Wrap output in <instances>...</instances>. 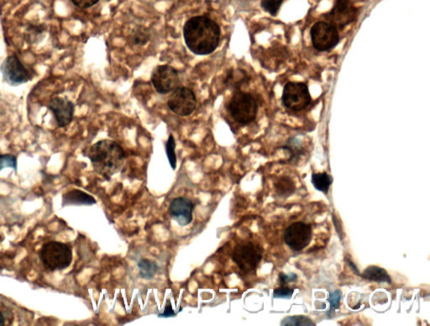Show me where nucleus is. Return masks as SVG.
I'll use <instances>...</instances> for the list:
<instances>
[{
    "instance_id": "obj_10",
    "label": "nucleus",
    "mask_w": 430,
    "mask_h": 326,
    "mask_svg": "<svg viewBox=\"0 0 430 326\" xmlns=\"http://www.w3.org/2000/svg\"><path fill=\"white\" fill-rule=\"evenodd\" d=\"M167 105L174 114L187 117L195 110L197 106L195 93L189 88H178L168 99Z\"/></svg>"
},
{
    "instance_id": "obj_30",
    "label": "nucleus",
    "mask_w": 430,
    "mask_h": 326,
    "mask_svg": "<svg viewBox=\"0 0 430 326\" xmlns=\"http://www.w3.org/2000/svg\"><path fill=\"white\" fill-rule=\"evenodd\" d=\"M73 5L80 9H88L95 5L99 0H71Z\"/></svg>"
},
{
    "instance_id": "obj_15",
    "label": "nucleus",
    "mask_w": 430,
    "mask_h": 326,
    "mask_svg": "<svg viewBox=\"0 0 430 326\" xmlns=\"http://www.w3.org/2000/svg\"><path fill=\"white\" fill-rule=\"evenodd\" d=\"M250 81V77L246 71L241 68H231L226 71L223 84L226 88L233 90L235 92L248 85Z\"/></svg>"
},
{
    "instance_id": "obj_25",
    "label": "nucleus",
    "mask_w": 430,
    "mask_h": 326,
    "mask_svg": "<svg viewBox=\"0 0 430 326\" xmlns=\"http://www.w3.org/2000/svg\"><path fill=\"white\" fill-rule=\"evenodd\" d=\"M284 0H261V6L265 12L272 16H276Z\"/></svg>"
},
{
    "instance_id": "obj_17",
    "label": "nucleus",
    "mask_w": 430,
    "mask_h": 326,
    "mask_svg": "<svg viewBox=\"0 0 430 326\" xmlns=\"http://www.w3.org/2000/svg\"><path fill=\"white\" fill-rule=\"evenodd\" d=\"M47 32V27L46 25L29 23L25 29V39L29 44H39L46 37Z\"/></svg>"
},
{
    "instance_id": "obj_16",
    "label": "nucleus",
    "mask_w": 430,
    "mask_h": 326,
    "mask_svg": "<svg viewBox=\"0 0 430 326\" xmlns=\"http://www.w3.org/2000/svg\"><path fill=\"white\" fill-rule=\"evenodd\" d=\"M96 203L95 197L80 190H71L62 196V207H66V205H93Z\"/></svg>"
},
{
    "instance_id": "obj_24",
    "label": "nucleus",
    "mask_w": 430,
    "mask_h": 326,
    "mask_svg": "<svg viewBox=\"0 0 430 326\" xmlns=\"http://www.w3.org/2000/svg\"><path fill=\"white\" fill-rule=\"evenodd\" d=\"M176 141L173 134H170L166 144V153L168 161L174 171L177 168V155H176Z\"/></svg>"
},
{
    "instance_id": "obj_9",
    "label": "nucleus",
    "mask_w": 430,
    "mask_h": 326,
    "mask_svg": "<svg viewBox=\"0 0 430 326\" xmlns=\"http://www.w3.org/2000/svg\"><path fill=\"white\" fill-rule=\"evenodd\" d=\"M359 9L351 0H335L334 6L329 12L323 14L325 21L334 25L339 31H343L346 26L357 20Z\"/></svg>"
},
{
    "instance_id": "obj_4",
    "label": "nucleus",
    "mask_w": 430,
    "mask_h": 326,
    "mask_svg": "<svg viewBox=\"0 0 430 326\" xmlns=\"http://www.w3.org/2000/svg\"><path fill=\"white\" fill-rule=\"evenodd\" d=\"M40 260L48 271H62L69 267L73 262V250L69 245L61 242L45 243L40 250Z\"/></svg>"
},
{
    "instance_id": "obj_20",
    "label": "nucleus",
    "mask_w": 430,
    "mask_h": 326,
    "mask_svg": "<svg viewBox=\"0 0 430 326\" xmlns=\"http://www.w3.org/2000/svg\"><path fill=\"white\" fill-rule=\"evenodd\" d=\"M284 151L289 152L290 161H297L304 155V148H302V141L296 137H291L287 140L286 145L282 147Z\"/></svg>"
},
{
    "instance_id": "obj_18",
    "label": "nucleus",
    "mask_w": 430,
    "mask_h": 326,
    "mask_svg": "<svg viewBox=\"0 0 430 326\" xmlns=\"http://www.w3.org/2000/svg\"><path fill=\"white\" fill-rule=\"evenodd\" d=\"M361 276L363 279L374 282L392 284V279L387 272L377 266H369Z\"/></svg>"
},
{
    "instance_id": "obj_29",
    "label": "nucleus",
    "mask_w": 430,
    "mask_h": 326,
    "mask_svg": "<svg viewBox=\"0 0 430 326\" xmlns=\"http://www.w3.org/2000/svg\"><path fill=\"white\" fill-rule=\"evenodd\" d=\"M342 294L339 290H336L334 293L330 294L329 301H330L331 310H335L339 309L340 299H342Z\"/></svg>"
},
{
    "instance_id": "obj_13",
    "label": "nucleus",
    "mask_w": 430,
    "mask_h": 326,
    "mask_svg": "<svg viewBox=\"0 0 430 326\" xmlns=\"http://www.w3.org/2000/svg\"><path fill=\"white\" fill-rule=\"evenodd\" d=\"M58 127H66L73 122L75 105L67 97H55L47 105Z\"/></svg>"
},
{
    "instance_id": "obj_6",
    "label": "nucleus",
    "mask_w": 430,
    "mask_h": 326,
    "mask_svg": "<svg viewBox=\"0 0 430 326\" xmlns=\"http://www.w3.org/2000/svg\"><path fill=\"white\" fill-rule=\"evenodd\" d=\"M282 102L291 111L301 112L312 103L308 85L304 82H289L284 86Z\"/></svg>"
},
{
    "instance_id": "obj_14",
    "label": "nucleus",
    "mask_w": 430,
    "mask_h": 326,
    "mask_svg": "<svg viewBox=\"0 0 430 326\" xmlns=\"http://www.w3.org/2000/svg\"><path fill=\"white\" fill-rule=\"evenodd\" d=\"M194 204L187 197H177L171 201L168 213L179 226H189L193 219Z\"/></svg>"
},
{
    "instance_id": "obj_28",
    "label": "nucleus",
    "mask_w": 430,
    "mask_h": 326,
    "mask_svg": "<svg viewBox=\"0 0 430 326\" xmlns=\"http://www.w3.org/2000/svg\"><path fill=\"white\" fill-rule=\"evenodd\" d=\"M294 290L287 287H281L274 290V298L276 299H290L294 294Z\"/></svg>"
},
{
    "instance_id": "obj_1",
    "label": "nucleus",
    "mask_w": 430,
    "mask_h": 326,
    "mask_svg": "<svg viewBox=\"0 0 430 326\" xmlns=\"http://www.w3.org/2000/svg\"><path fill=\"white\" fill-rule=\"evenodd\" d=\"M186 46L197 55L213 53L218 47L220 28L218 24L207 16L189 18L183 27Z\"/></svg>"
},
{
    "instance_id": "obj_22",
    "label": "nucleus",
    "mask_w": 430,
    "mask_h": 326,
    "mask_svg": "<svg viewBox=\"0 0 430 326\" xmlns=\"http://www.w3.org/2000/svg\"><path fill=\"white\" fill-rule=\"evenodd\" d=\"M332 181L331 176L328 175L326 172L312 175V184L313 187L325 195L328 194Z\"/></svg>"
},
{
    "instance_id": "obj_23",
    "label": "nucleus",
    "mask_w": 430,
    "mask_h": 326,
    "mask_svg": "<svg viewBox=\"0 0 430 326\" xmlns=\"http://www.w3.org/2000/svg\"><path fill=\"white\" fill-rule=\"evenodd\" d=\"M276 194L280 197L291 196L295 191V185L293 181L289 177H282L275 184Z\"/></svg>"
},
{
    "instance_id": "obj_8",
    "label": "nucleus",
    "mask_w": 430,
    "mask_h": 326,
    "mask_svg": "<svg viewBox=\"0 0 430 326\" xmlns=\"http://www.w3.org/2000/svg\"><path fill=\"white\" fill-rule=\"evenodd\" d=\"M0 73L2 74L3 82L11 87H19L28 84L33 78L32 74L16 54L7 56L3 60L0 66Z\"/></svg>"
},
{
    "instance_id": "obj_33",
    "label": "nucleus",
    "mask_w": 430,
    "mask_h": 326,
    "mask_svg": "<svg viewBox=\"0 0 430 326\" xmlns=\"http://www.w3.org/2000/svg\"><path fill=\"white\" fill-rule=\"evenodd\" d=\"M346 262H347L348 265L350 266V268H351V269H353L354 273H356V275H360V273H359V271H358V268H357V266L355 265V264L353 263V261H350L349 260H346Z\"/></svg>"
},
{
    "instance_id": "obj_31",
    "label": "nucleus",
    "mask_w": 430,
    "mask_h": 326,
    "mask_svg": "<svg viewBox=\"0 0 430 326\" xmlns=\"http://www.w3.org/2000/svg\"><path fill=\"white\" fill-rule=\"evenodd\" d=\"M298 278L297 275L295 273H291V275H284V273H280L279 281L282 286H285L287 283L294 282Z\"/></svg>"
},
{
    "instance_id": "obj_7",
    "label": "nucleus",
    "mask_w": 430,
    "mask_h": 326,
    "mask_svg": "<svg viewBox=\"0 0 430 326\" xmlns=\"http://www.w3.org/2000/svg\"><path fill=\"white\" fill-rule=\"evenodd\" d=\"M263 250L252 242L239 243L232 253V260L241 271L248 273L256 271L263 260Z\"/></svg>"
},
{
    "instance_id": "obj_34",
    "label": "nucleus",
    "mask_w": 430,
    "mask_h": 326,
    "mask_svg": "<svg viewBox=\"0 0 430 326\" xmlns=\"http://www.w3.org/2000/svg\"><path fill=\"white\" fill-rule=\"evenodd\" d=\"M5 325V318L3 316V314L0 311V326Z\"/></svg>"
},
{
    "instance_id": "obj_5",
    "label": "nucleus",
    "mask_w": 430,
    "mask_h": 326,
    "mask_svg": "<svg viewBox=\"0 0 430 326\" xmlns=\"http://www.w3.org/2000/svg\"><path fill=\"white\" fill-rule=\"evenodd\" d=\"M313 47L320 52L331 51L339 43V31L327 21H318L310 29Z\"/></svg>"
},
{
    "instance_id": "obj_27",
    "label": "nucleus",
    "mask_w": 430,
    "mask_h": 326,
    "mask_svg": "<svg viewBox=\"0 0 430 326\" xmlns=\"http://www.w3.org/2000/svg\"><path fill=\"white\" fill-rule=\"evenodd\" d=\"M283 325H315L309 318L304 316H294L284 318Z\"/></svg>"
},
{
    "instance_id": "obj_12",
    "label": "nucleus",
    "mask_w": 430,
    "mask_h": 326,
    "mask_svg": "<svg viewBox=\"0 0 430 326\" xmlns=\"http://www.w3.org/2000/svg\"><path fill=\"white\" fill-rule=\"evenodd\" d=\"M179 81L180 79L178 71L171 66H158L152 74V84L160 95H167L174 92L178 88Z\"/></svg>"
},
{
    "instance_id": "obj_21",
    "label": "nucleus",
    "mask_w": 430,
    "mask_h": 326,
    "mask_svg": "<svg viewBox=\"0 0 430 326\" xmlns=\"http://www.w3.org/2000/svg\"><path fill=\"white\" fill-rule=\"evenodd\" d=\"M152 34L147 28L144 26H138L134 28L130 35V43L134 46L143 47L151 40Z\"/></svg>"
},
{
    "instance_id": "obj_2",
    "label": "nucleus",
    "mask_w": 430,
    "mask_h": 326,
    "mask_svg": "<svg viewBox=\"0 0 430 326\" xmlns=\"http://www.w3.org/2000/svg\"><path fill=\"white\" fill-rule=\"evenodd\" d=\"M84 155L91 160L96 173L106 181L121 171L126 158L121 146L110 140L97 142L84 151Z\"/></svg>"
},
{
    "instance_id": "obj_3",
    "label": "nucleus",
    "mask_w": 430,
    "mask_h": 326,
    "mask_svg": "<svg viewBox=\"0 0 430 326\" xmlns=\"http://www.w3.org/2000/svg\"><path fill=\"white\" fill-rule=\"evenodd\" d=\"M259 102L252 93L242 91H235L232 95L227 110L232 118L239 125L246 126L256 119Z\"/></svg>"
},
{
    "instance_id": "obj_26",
    "label": "nucleus",
    "mask_w": 430,
    "mask_h": 326,
    "mask_svg": "<svg viewBox=\"0 0 430 326\" xmlns=\"http://www.w3.org/2000/svg\"><path fill=\"white\" fill-rule=\"evenodd\" d=\"M18 162L16 156L11 153H0V171L5 168H11L17 171Z\"/></svg>"
},
{
    "instance_id": "obj_19",
    "label": "nucleus",
    "mask_w": 430,
    "mask_h": 326,
    "mask_svg": "<svg viewBox=\"0 0 430 326\" xmlns=\"http://www.w3.org/2000/svg\"><path fill=\"white\" fill-rule=\"evenodd\" d=\"M138 268H139V275L141 279L151 280L154 278L158 272L159 266L155 261L150 260L148 258H142L138 262Z\"/></svg>"
},
{
    "instance_id": "obj_11",
    "label": "nucleus",
    "mask_w": 430,
    "mask_h": 326,
    "mask_svg": "<svg viewBox=\"0 0 430 326\" xmlns=\"http://www.w3.org/2000/svg\"><path fill=\"white\" fill-rule=\"evenodd\" d=\"M284 242L291 250H304L312 240V228L309 224L298 222L291 224L284 232Z\"/></svg>"
},
{
    "instance_id": "obj_32",
    "label": "nucleus",
    "mask_w": 430,
    "mask_h": 326,
    "mask_svg": "<svg viewBox=\"0 0 430 326\" xmlns=\"http://www.w3.org/2000/svg\"><path fill=\"white\" fill-rule=\"evenodd\" d=\"M175 313L173 309V306H171L169 299H168L167 305L165 307V310H164L163 314H159V317L168 318L171 316H174Z\"/></svg>"
}]
</instances>
